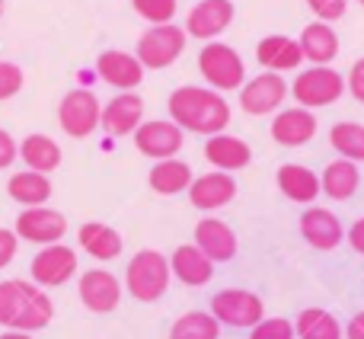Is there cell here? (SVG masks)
<instances>
[{"mask_svg": "<svg viewBox=\"0 0 364 339\" xmlns=\"http://www.w3.org/2000/svg\"><path fill=\"white\" fill-rule=\"evenodd\" d=\"M195 246L218 266V263H230V259L237 256L240 240H237V234H233V227L227 224V221L208 214V218H201L198 224H195Z\"/></svg>", "mask_w": 364, "mask_h": 339, "instance_id": "2e32d148", "label": "cell"}, {"mask_svg": "<svg viewBox=\"0 0 364 339\" xmlns=\"http://www.w3.org/2000/svg\"><path fill=\"white\" fill-rule=\"evenodd\" d=\"M346 240H348V246H352L355 253H361V256H364V218H358L352 227H348Z\"/></svg>", "mask_w": 364, "mask_h": 339, "instance_id": "60d3db41", "label": "cell"}, {"mask_svg": "<svg viewBox=\"0 0 364 339\" xmlns=\"http://www.w3.org/2000/svg\"><path fill=\"white\" fill-rule=\"evenodd\" d=\"M198 74L208 80V87L218 93H230L246 83V64L240 51L227 42H205L198 51Z\"/></svg>", "mask_w": 364, "mask_h": 339, "instance_id": "277c9868", "label": "cell"}, {"mask_svg": "<svg viewBox=\"0 0 364 339\" xmlns=\"http://www.w3.org/2000/svg\"><path fill=\"white\" fill-rule=\"evenodd\" d=\"M186 42H188L186 29L176 26V23L151 26V29L141 32L134 55H138V61L144 64V71H164V68H170V64H176L182 58Z\"/></svg>", "mask_w": 364, "mask_h": 339, "instance_id": "8992f818", "label": "cell"}, {"mask_svg": "<svg viewBox=\"0 0 364 339\" xmlns=\"http://www.w3.org/2000/svg\"><path fill=\"white\" fill-rule=\"evenodd\" d=\"M4 10H6V0H0V16H4Z\"/></svg>", "mask_w": 364, "mask_h": 339, "instance_id": "ee69618b", "label": "cell"}, {"mask_svg": "<svg viewBox=\"0 0 364 339\" xmlns=\"http://www.w3.org/2000/svg\"><path fill=\"white\" fill-rule=\"evenodd\" d=\"M23 83H26V74H23V68H19V64L0 61V103L13 100V96L23 90Z\"/></svg>", "mask_w": 364, "mask_h": 339, "instance_id": "d590c367", "label": "cell"}, {"mask_svg": "<svg viewBox=\"0 0 364 339\" xmlns=\"http://www.w3.org/2000/svg\"><path fill=\"white\" fill-rule=\"evenodd\" d=\"M13 160H19V141L6 128H0V170H6Z\"/></svg>", "mask_w": 364, "mask_h": 339, "instance_id": "ab89813d", "label": "cell"}, {"mask_svg": "<svg viewBox=\"0 0 364 339\" xmlns=\"http://www.w3.org/2000/svg\"><path fill=\"white\" fill-rule=\"evenodd\" d=\"M192 179H195L192 167H188L186 160H179V157L157 160V164L151 167V173H147V182H151V189H154L157 195H179V192H188Z\"/></svg>", "mask_w": 364, "mask_h": 339, "instance_id": "f546056e", "label": "cell"}, {"mask_svg": "<svg viewBox=\"0 0 364 339\" xmlns=\"http://www.w3.org/2000/svg\"><path fill=\"white\" fill-rule=\"evenodd\" d=\"M346 90L352 93L355 103L364 106V58H358V61L352 64V71H348V77H346Z\"/></svg>", "mask_w": 364, "mask_h": 339, "instance_id": "74e56055", "label": "cell"}, {"mask_svg": "<svg viewBox=\"0 0 364 339\" xmlns=\"http://www.w3.org/2000/svg\"><path fill=\"white\" fill-rule=\"evenodd\" d=\"M237 199V182H233V173H220V170H211V173H201L192 179L188 186V202L198 212H218V208L230 205Z\"/></svg>", "mask_w": 364, "mask_h": 339, "instance_id": "e0dca14e", "label": "cell"}, {"mask_svg": "<svg viewBox=\"0 0 364 339\" xmlns=\"http://www.w3.org/2000/svg\"><path fill=\"white\" fill-rule=\"evenodd\" d=\"M0 339H36V336H32V333H19V330H4Z\"/></svg>", "mask_w": 364, "mask_h": 339, "instance_id": "7bdbcfd3", "label": "cell"}, {"mask_svg": "<svg viewBox=\"0 0 364 339\" xmlns=\"http://www.w3.org/2000/svg\"><path fill=\"white\" fill-rule=\"evenodd\" d=\"M55 317L48 291L26 278H4L0 282V327L19 333H38Z\"/></svg>", "mask_w": 364, "mask_h": 339, "instance_id": "7a4b0ae2", "label": "cell"}, {"mask_svg": "<svg viewBox=\"0 0 364 339\" xmlns=\"http://www.w3.org/2000/svg\"><path fill=\"white\" fill-rule=\"evenodd\" d=\"M170 272L176 282L188 285V288H201L214 278V263L195 244H182L170 256Z\"/></svg>", "mask_w": 364, "mask_h": 339, "instance_id": "d4e9b609", "label": "cell"}, {"mask_svg": "<svg viewBox=\"0 0 364 339\" xmlns=\"http://www.w3.org/2000/svg\"><path fill=\"white\" fill-rule=\"evenodd\" d=\"M250 339H297V333L288 317H262L250 330Z\"/></svg>", "mask_w": 364, "mask_h": 339, "instance_id": "e575fe53", "label": "cell"}, {"mask_svg": "<svg viewBox=\"0 0 364 339\" xmlns=\"http://www.w3.org/2000/svg\"><path fill=\"white\" fill-rule=\"evenodd\" d=\"M275 182H278V192L288 202H294V205H314L316 195L323 192L320 176L304 164H282L275 173Z\"/></svg>", "mask_w": 364, "mask_h": 339, "instance_id": "cb8c5ba5", "label": "cell"}, {"mask_svg": "<svg viewBox=\"0 0 364 339\" xmlns=\"http://www.w3.org/2000/svg\"><path fill=\"white\" fill-rule=\"evenodd\" d=\"M96 74L100 80H106L109 87H115L119 93H134L144 83V64L138 61V55L122 48H106L96 58Z\"/></svg>", "mask_w": 364, "mask_h": 339, "instance_id": "9a60e30c", "label": "cell"}, {"mask_svg": "<svg viewBox=\"0 0 364 339\" xmlns=\"http://www.w3.org/2000/svg\"><path fill=\"white\" fill-rule=\"evenodd\" d=\"M16 237L26 240V244H36V246H51V244H61L64 234H68V218H64L58 208H23L16 218Z\"/></svg>", "mask_w": 364, "mask_h": 339, "instance_id": "8fae6325", "label": "cell"}, {"mask_svg": "<svg viewBox=\"0 0 364 339\" xmlns=\"http://www.w3.org/2000/svg\"><path fill=\"white\" fill-rule=\"evenodd\" d=\"M19 160L26 164V170H36V173H55L61 167V147H58L55 138L48 135H26L19 141Z\"/></svg>", "mask_w": 364, "mask_h": 339, "instance_id": "83f0119b", "label": "cell"}, {"mask_svg": "<svg viewBox=\"0 0 364 339\" xmlns=\"http://www.w3.org/2000/svg\"><path fill=\"white\" fill-rule=\"evenodd\" d=\"M16 250H19L16 231H6V227H0V269H6V266L16 259Z\"/></svg>", "mask_w": 364, "mask_h": 339, "instance_id": "f35d334b", "label": "cell"}, {"mask_svg": "<svg viewBox=\"0 0 364 339\" xmlns=\"http://www.w3.org/2000/svg\"><path fill=\"white\" fill-rule=\"evenodd\" d=\"M29 276L38 288H61L77 276V250L68 244L38 246V253L32 256Z\"/></svg>", "mask_w": 364, "mask_h": 339, "instance_id": "30bf717a", "label": "cell"}, {"mask_svg": "<svg viewBox=\"0 0 364 339\" xmlns=\"http://www.w3.org/2000/svg\"><path fill=\"white\" fill-rule=\"evenodd\" d=\"M342 93H346V77L336 68H329V64H310L291 83V96L297 100V106L310 109V113L339 103Z\"/></svg>", "mask_w": 364, "mask_h": 339, "instance_id": "5b68a950", "label": "cell"}, {"mask_svg": "<svg viewBox=\"0 0 364 339\" xmlns=\"http://www.w3.org/2000/svg\"><path fill=\"white\" fill-rule=\"evenodd\" d=\"M211 317L224 327L252 330L265 317V304L250 288H224L211 298Z\"/></svg>", "mask_w": 364, "mask_h": 339, "instance_id": "ba28073f", "label": "cell"}, {"mask_svg": "<svg viewBox=\"0 0 364 339\" xmlns=\"http://www.w3.org/2000/svg\"><path fill=\"white\" fill-rule=\"evenodd\" d=\"M205 160L211 164L214 170H220V173H237V170H246L252 160V147L246 145L243 138H237V135H211V138L205 141Z\"/></svg>", "mask_w": 364, "mask_h": 339, "instance_id": "44dd1931", "label": "cell"}, {"mask_svg": "<svg viewBox=\"0 0 364 339\" xmlns=\"http://www.w3.org/2000/svg\"><path fill=\"white\" fill-rule=\"evenodd\" d=\"M294 333L297 339H346L342 323L323 308L301 311V317L294 320Z\"/></svg>", "mask_w": 364, "mask_h": 339, "instance_id": "4dcf8cb0", "label": "cell"}, {"mask_svg": "<svg viewBox=\"0 0 364 339\" xmlns=\"http://www.w3.org/2000/svg\"><path fill=\"white\" fill-rule=\"evenodd\" d=\"M297 45L304 51V61L310 64H333L339 58V36H336L333 23H323V19L304 26Z\"/></svg>", "mask_w": 364, "mask_h": 339, "instance_id": "484cf974", "label": "cell"}, {"mask_svg": "<svg viewBox=\"0 0 364 339\" xmlns=\"http://www.w3.org/2000/svg\"><path fill=\"white\" fill-rule=\"evenodd\" d=\"M358 4H361V6H364V0H358Z\"/></svg>", "mask_w": 364, "mask_h": 339, "instance_id": "f6af8a7d", "label": "cell"}, {"mask_svg": "<svg viewBox=\"0 0 364 339\" xmlns=\"http://www.w3.org/2000/svg\"><path fill=\"white\" fill-rule=\"evenodd\" d=\"M132 138H134V147L157 164V160L176 157L182 151L186 132H182L173 119H151V122H141V128L132 135Z\"/></svg>", "mask_w": 364, "mask_h": 339, "instance_id": "7c38bea8", "label": "cell"}, {"mask_svg": "<svg viewBox=\"0 0 364 339\" xmlns=\"http://www.w3.org/2000/svg\"><path fill=\"white\" fill-rule=\"evenodd\" d=\"M316 128H320L316 115L304 106H294V109H282V113H275L269 132H272V141H275V145L301 147V145H307V141H314Z\"/></svg>", "mask_w": 364, "mask_h": 339, "instance_id": "d6986e66", "label": "cell"}, {"mask_svg": "<svg viewBox=\"0 0 364 339\" xmlns=\"http://www.w3.org/2000/svg\"><path fill=\"white\" fill-rule=\"evenodd\" d=\"M361 186V173H358V164L352 160H333L326 164V170L320 173V189L323 195H329L333 202H348Z\"/></svg>", "mask_w": 364, "mask_h": 339, "instance_id": "f1b7e54d", "label": "cell"}, {"mask_svg": "<svg viewBox=\"0 0 364 339\" xmlns=\"http://www.w3.org/2000/svg\"><path fill=\"white\" fill-rule=\"evenodd\" d=\"M329 145L336 147L342 160L364 164V125L361 122H336L329 128Z\"/></svg>", "mask_w": 364, "mask_h": 339, "instance_id": "1f68e13d", "label": "cell"}, {"mask_svg": "<svg viewBox=\"0 0 364 339\" xmlns=\"http://www.w3.org/2000/svg\"><path fill=\"white\" fill-rule=\"evenodd\" d=\"M301 237L307 240L314 250L329 253L346 240V227H342V221L336 218V212H329V208H304Z\"/></svg>", "mask_w": 364, "mask_h": 339, "instance_id": "ffe728a7", "label": "cell"}, {"mask_svg": "<svg viewBox=\"0 0 364 339\" xmlns=\"http://www.w3.org/2000/svg\"><path fill=\"white\" fill-rule=\"evenodd\" d=\"M166 109L182 132H195L205 138L227 132V125H230V103L224 100V93L211 87H198V83H186V87L173 90Z\"/></svg>", "mask_w": 364, "mask_h": 339, "instance_id": "6da1fadb", "label": "cell"}, {"mask_svg": "<svg viewBox=\"0 0 364 339\" xmlns=\"http://www.w3.org/2000/svg\"><path fill=\"white\" fill-rule=\"evenodd\" d=\"M132 10L138 13L144 23L151 26H164V23H173L179 10V0H132Z\"/></svg>", "mask_w": 364, "mask_h": 339, "instance_id": "836d02e7", "label": "cell"}, {"mask_svg": "<svg viewBox=\"0 0 364 339\" xmlns=\"http://www.w3.org/2000/svg\"><path fill=\"white\" fill-rule=\"evenodd\" d=\"M237 6L233 0H198L186 16V36L198 42H218L220 32L230 29Z\"/></svg>", "mask_w": 364, "mask_h": 339, "instance_id": "4fadbf2b", "label": "cell"}, {"mask_svg": "<svg viewBox=\"0 0 364 339\" xmlns=\"http://www.w3.org/2000/svg\"><path fill=\"white\" fill-rule=\"evenodd\" d=\"M77 244H80V250L87 253V256L100 259V263H112V259H119L122 250H125L122 234L115 231V227H109L106 221H87V224H80Z\"/></svg>", "mask_w": 364, "mask_h": 339, "instance_id": "603a6c76", "label": "cell"}, {"mask_svg": "<svg viewBox=\"0 0 364 339\" xmlns=\"http://www.w3.org/2000/svg\"><path fill=\"white\" fill-rule=\"evenodd\" d=\"M307 6L316 19H323V23H336V19L346 16L348 0H307Z\"/></svg>", "mask_w": 364, "mask_h": 339, "instance_id": "8d00e7d4", "label": "cell"}, {"mask_svg": "<svg viewBox=\"0 0 364 339\" xmlns=\"http://www.w3.org/2000/svg\"><path fill=\"white\" fill-rule=\"evenodd\" d=\"M102 122V103L93 90L77 87L58 103V125L70 138H90Z\"/></svg>", "mask_w": 364, "mask_h": 339, "instance_id": "52a82bcc", "label": "cell"}, {"mask_svg": "<svg viewBox=\"0 0 364 339\" xmlns=\"http://www.w3.org/2000/svg\"><path fill=\"white\" fill-rule=\"evenodd\" d=\"M170 339H220V323L211 317V311H188L173 320Z\"/></svg>", "mask_w": 364, "mask_h": 339, "instance_id": "d6a6232c", "label": "cell"}, {"mask_svg": "<svg viewBox=\"0 0 364 339\" xmlns=\"http://www.w3.org/2000/svg\"><path fill=\"white\" fill-rule=\"evenodd\" d=\"M144 122V100L138 93H115L112 100L102 106V122L100 128L109 132L112 138H125L134 135Z\"/></svg>", "mask_w": 364, "mask_h": 339, "instance_id": "ac0fdd59", "label": "cell"}, {"mask_svg": "<svg viewBox=\"0 0 364 339\" xmlns=\"http://www.w3.org/2000/svg\"><path fill=\"white\" fill-rule=\"evenodd\" d=\"M51 192H55L51 176L36 173V170H19V173H13L10 179H6V195H10L16 205H23V208L48 205Z\"/></svg>", "mask_w": 364, "mask_h": 339, "instance_id": "4316f807", "label": "cell"}, {"mask_svg": "<svg viewBox=\"0 0 364 339\" xmlns=\"http://www.w3.org/2000/svg\"><path fill=\"white\" fill-rule=\"evenodd\" d=\"M346 339H364V311H361V314H355L352 320H348Z\"/></svg>", "mask_w": 364, "mask_h": 339, "instance_id": "b9f144b4", "label": "cell"}, {"mask_svg": "<svg viewBox=\"0 0 364 339\" xmlns=\"http://www.w3.org/2000/svg\"><path fill=\"white\" fill-rule=\"evenodd\" d=\"M122 291H125V285L109 269H87L80 272V282H77L80 304L90 314H112L122 304Z\"/></svg>", "mask_w": 364, "mask_h": 339, "instance_id": "5bb4252c", "label": "cell"}, {"mask_svg": "<svg viewBox=\"0 0 364 339\" xmlns=\"http://www.w3.org/2000/svg\"><path fill=\"white\" fill-rule=\"evenodd\" d=\"M256 61L272 74H284V71H297L304 64V51L297 38L291 36H265L256 42Z\"/></svg>", "mask_w": 364, "mask_h": 339, "instance_id": "7402d4cb", "label": "cell"}, {"mask_svg": "<svg viewBox=\"0 0 364 339\" xmlns=\"http://www.w3.org/2000/svg\"><path fill=\"white\" fill-rule=\"evenodd\" d=\"M288 93H291V87L284 83L282 74L262 71L256 77H246V83L240 87V109L246 115H275V113H282Z\"/></svg>", "mask_w": 364, "mask_h": 339, "instance_id": "9c48e42d", "label": "cell"}, {"mask_svg": "<svg viewBox=\"0 0 364 339\" xmlns=\"http://www.w3.org/2000/svg\"><path fill=\"white\" fill-rule=\"evenodd\" d=\"M173 282L170 272V256H164L160 250H138L128 259L125 269V291L141 304H154L166 295Z\"/></svg>", "mask_w": 364, "mask_h": 339, "instance_id": "3957f363", "label": "cell"}]
</instances>
